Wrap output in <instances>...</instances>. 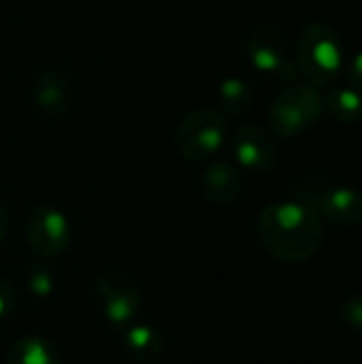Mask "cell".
<instances>
[{
  "mask_svg": "<svg viewBox=\"0 0 362 364\" xmlns=\"http://www.w3.org/2000/svg\"><path fill=\"white\" fill-rule=\"evenodd\" d=\"M256 237L275 260L301 264L320 252L324 243V224L318 211L301 200L275 203L260 211Z\"/></svg>",
  "mask_w": 362,
  "mask_h": 364,
  "instance_id": "cell-1",
  "label": "cell"
},
{
  "mask_svg": "<svg viewBox=\"0 0 362 364\" xmlns=\"http://www.w3.org/2000/svg\"><path fill=\"white\" fill-rule=\"evenodd\" d=\"M344 64V47L337 32L324 23H307L297 36V73L309 85H329Z\"/></svg>",
  "mask_w": 362,
  "mask_h": 364,
  "instance_id": "cell-2",
  "label": "cell"
},
{
  "mask_svg": "<svg viewBox=\"0 0 362 364\" xmlns=\"http://www.w3.org/2000/svg\"><path fill=\"white\" fill-rule=\"evenodd\" d=\"M324 113V96L316 85L299 83L286 87L269 107L267 119L273 134L292 139L320 122Z\"/></svg>",
  "mask_w": 362,
  "mask_h": 364,
  "instance_id": "cell-3",
  "label": "cell"
},
{
  "mask_svg": "<svg viewBox=\"0 0 362 364\" xmlns=\"http://www.w3.org/2000/svg\"><path fill=\"white\" fill-rule=\"evenodd\" d=\"M228 124L220 111L196 109L188 113L175 130V147L186 160H207L222 149Z\"/></svg>",
  "mask_w": 362,
  "mask_h": 364,
  "instance_id": "cell-4",
  "label": "cell"
},
{
  "mask_svg": "<svg viewBox=\"0 0 362 364\" xmlns=\"http://www.w3.org/2000/svg\"><path fill=\"white\" fill-rule=\"evenodd\" d=\"M301 203L318 211L329 222L352 228L362 224V194L346 186H326L322 181H309L297 188Z\"/></svg>",
  "mask_w": 362,
  "mask_h": 364,
  "instance_id": "cell-5",
  "label": "cell"
},
{
  "mask_svg": "<svg viewBox=\"0 0 362 364\" xmlns=\"http://www.w3.org/2000/svg\"><path fill=\"white\" fill-rule=\"evenodd\" d=\"M96 301L113 328H124L141 309L139 286L122 273H105L94 284Z\"/></svg>",
  "mask_w": 362,
  "mask_h": 364,
  "instance_id": "cell-6",
  "label": "cell"
},
{
  "mask_svg": "<svg viewBox=\"0 0 362 364\" xmlns=\"http://www.w3.org/2000/svg\"><path fill=\"white\" fill-rule=\"evenodd\" d=\"M26 241L43 258H55L70 245V224L53 207L41 205L26 220Z\"/></svg>",
  "mask_w": 362,
  "mask_h": 364,
  "instance_id": "cell-7",
  "label": "cell"
},
{
  "mask_svg": "<svg viewBox=\"0 0 362 364\" xmlns=\"http://www.w3.org/2000/svg\"><path fill=\"white\" fill-rule=\"evenodd\" d=\"M230 145H233L235 160L250 173H260V175L271 173L277 164L280 151H277L273 132H269L260 126L245 124V126L237 128Z\"/></svg>",
  "mask_w": 362,
  "mask_h": 364,
  "instance_id": "cell-8",
  "label": "cell"
},
{
  "mask_svg": "<svg viewBox=\"0 0 362 364\" xmlns=\"http://www.w3.org/2000/svg\"><path fill=\"white\" fill-rule=\"evenodd\" d=\"M247 58L254 68L260 73H275L284 79H292L297 75V68H292L288 53H286V41L284 34L275 26H258L247 36Z\"/></svg>",
  "mask_w": 362,
  "mask_h": 364,
  "instance_id": "cell-9",
  "label": "cell"
},
{
  "mask_svg": "<svg viewBox=\"0 0 362 364\" xmlns=\"http://www.w3.org/2000/svg\"><path fill=\"white\" fill-rule=\"evenodd\" d=\"M73 98H75V87L66 73L58 68H47L34 79L32 100L45 117L58 119L66 115L68 109L73 107Z\"/></svg>",
  "mask_w": 362,
  "mask_h": 364,
  "instance_id": "cell-10",
  "label": "cell"
},
{
  "mask_svg": "<svg viewBox=\"0 0 362 364\" xmlns=\"http://www.w3.org/2000/svg\"><path fill=\"white\" fill-rule=\"evenodd\" d=\"M201 192L215 205H230L241 192V175L228 162H211L201 175Z\"/></svg>",
  "mask_w": 362,
  "mask_h": 364,
  "instance_id": "cell-11",
  "label": "cell"
},
{
  "mask_svg": "<svg viewBox=\"0 0 362 364\" xmlns=\"http://www.w3.org/2000/svg\"><path fill=\"white\" fill-rule=\"evenodd\" d=\"M6 364H62L58 350L41 337H23L9 350Z\"/></svg>",
  "mask_w": 362,
  "mask_h": 364,
  "instance_id": "cell-12",
  "label": "cell"
},
{
  "mask_svg": "<svg viewBox=\"0 0 362 364\" xmlns=\"http://www.w3.org/2000/svg\"><path fill=\"white\" fill-rule=\"evenodd\" d=\"M218 102L226 115H245L254 105V90L241 77H228L218 87Z\"/></svg>",
  "mask_w": 362,
  "mask_h": 364,
  "instance_id": "cell-13",
  "label": "cell"
},
{
  "mask_svg": "<svg viewBox=\"0 0 362 364\" xmlns=\"http://www.w3.org/2000/svg\"><path fill=\"white\" fill-rule=\"evenodd\" d=\"M124 346H126V352L137 358V360H143V363H149L154 358H158L162 354V337L158 331L149 328V326H134L130 331H124Z\"/></svg>",
  "mask_w": 362,
  "mask_h": 364,
  "instance_id": "cell-14",
  "label": "cell"
},
{
  "mask_svg": "<svg viewBox=\"0 0 362 364\" xmlns=\"http://www.w3.org/2000/svg\"><path fill=\"white\" fill-rule=\"evenodd\" d=\"M324 109L341 124H356L362 119V96L352 87H337L324 98Z\"/></svg>",
  "mask_w": 362,
  "mask_h": 364,
  "instance_id": "cell-15",
  "label": "cell"
},
{
  "mask_svg": "<svg viewBox=\"0 0 362 364\" xmlns=\"http://www.w3.org/2000/svg\"><path fill=\"white\" fill-rule=\"evenodd\" d=\"M23 282L28 286V290L36 296H45L53 290V275L49 269L41 267V264H32L26 269L23 273Z\"/></svg>",
  "mask_w": 362,
  "mask_h": 364,
  "instance_id": "cell-16",
  "label": "cell"
},
{
  "mask_svg": "<svg viewBox=\"0 0 362 364\" xmlns=\"http://www.w3.org/2000/svg\"><path fill=\"white\" fill-rule=\"evenodd\" d=\"M341 318L348 328H354L362 333V294H354L344 301L341 305Z\"/></svg>",
  "mask_w": 362,
  "mask_h": 364,
  "instance_id": "cell-17",
  "label": "cell"
},
{
  "mask_svg": "<svg viewBox=\"0 0 362 364\" xmlns=\"http://www.w3.org/2000/svg\"><path fill=\"white\" fill-rule=\"evenodd\" d=\"M15 301H17V294H15L13 284L6 279H0V318L9 316L13 311Z\"/></svg>",
  "mask_w": 362,
  "mask_h": 364,
  "instance_id": "cell-18",
  "label": "cell"
},
{
  "mask_svg": "<svg viewBox=\"0 0 362 364\" xmlns=\"http://www.w3.org/2000/svg\"><path fill=\"white\" fill-rule=\"evenodd\" d=\"M346 77H348V83H350L352 90L362 92V51H358V53L350 60V64H348V68H346Z\"/></svg>",
  "mask_w": 362,
  "mask_h": 364,
  "instance_id": "cell-19",
  "label": "cell"
},
{
  "mask_svg": "<svg viewBox=\"0 0 362 364\" xmlns=\"http://www.w3.org/2000/svg\"><path fill=\"white\" fill-rule=\"evenodd\" d=\"M6 230H9V215H6L4 207L0 205V243H2L4 237H6Z\"/></svg>",
  "mask_w": 362,
  "mask_h": 364,
  "instance_id": "cell-20",
  "label": "cell"
}]
</instances>
